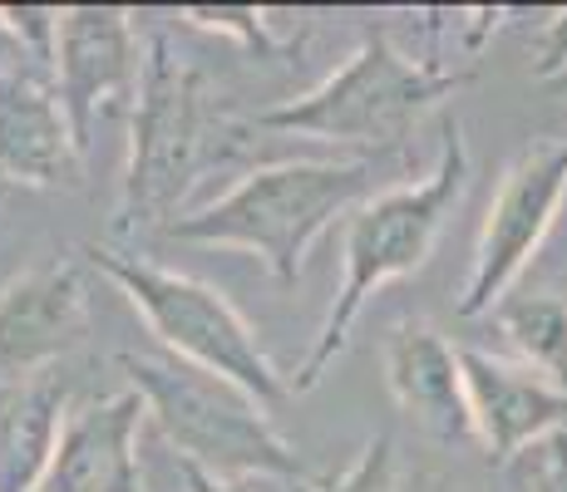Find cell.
<instances>
[{
    "label": "cell",
    "instance_id": "1",
    "mask_svg": "<svg viewBox=\"0 0 567 492\" xmlns=\"http://www.w3.org/2000/svg\"><path fill=\"white\" fill-rule=\"evenodd\" d=\"M464 192H468V138L460 124H444L440 163L430 168V178L390 192H370L365 202H355L346 212L341 286H336V301L326 311V325L316 335L311 355L301 359L297 375H287V394H311L331 375V365L351 345V331L370 305V295H380L390 281L414 276L434 257Z\"/></svg>",
    "mask_w": 567,
    "mask_h": 492
},
{
    "label": "cell",
    "instance_id": "2",
    "mask_svg": "<svg viewBox=\"0 0 567 492\" xmlns=\"http://www.w3.org/2000/svg\"><path fill=\"white\" fill-rule=\"evenodd\" d=\"M375 163L370 158H301V163H267L247 172L233 192L198 212H178L163 232L173 242L198 247H237L261 257V266L277 276V286H297L307 271L311 247L331 232L336 217L370 197Z\"/></svg>",
    "mask_w": 567,
    "mask_h": 492
},
{
    "label": "cell",
    "instance_id": "3",
    "mask_svg": "<svg viewBox=\"0 0 567 492\" xmlns=\"http://www.w3.org/2000/svg\"><path fill=\"white\" fill-rule=\"evenodd\" d=\"M134 144L118 192V232H154L178 217L198 178L217 158V134H227L223 104L203 70L173 54L168 35H148L138 64Z\"/></svg>",
    "mask_w": 567,
    "mask_h": 492
},
{
    "label": "cell",
    "instance_id": "4",
    "mask_svg": "<svg viewBox=\"0 0 567 492\" xmlns=\"http://www.w3.org/2000/svg\"><path fill=\"white\" fill-rule=\"evenodd\" d=\"M118 365L134 379L148 419L178 448V463H193L213 478H252V483L257 478H291V483L307 478L297 448L281 439L267 409L233 379L207 375L178 355H154V349H124Z\"/></svg>",
    "mask_w": 567,
    "mask_h": 492
},
{
    "label": "cell",
    "instance_id": "5",
    "mask_svg": "<svg viewBox=\"0 0 567 492\" xmlns=\"http://www.w3.org/2000/svg\"><path fill=\"white\" fill-rule=\"evenodd\" d=\"M468 74H450L440 64L410 60L390 45V35L370 30L361 50L326 74L316 90L287 98L277 108L252 114V128L267 134H297L316 144H351V148H395L430 108H440Z\"/></svg>",
    "mask_w": 567,
    "mask_h": 492
},
{
    "label": "cell",
    "instance_id": "6",
    "mask_svg": "<svg viewBox=\"0 0 567 492\" xmlns=\"http://www.w3.org/2000/svg\"><path fill=\"white\" fill-rule=\"evenodd\" d=\"M90 261L134 301V311L148 321V331L168 345V355L188 359V365L207 369V375L233 379L243 394H252L261 409L291 399L287 375L261 349L252 321L217 286H207L198 276H183V271L154 266L144 257L109 251V247H90Z\"/></svg>",
    "mask_w": 567,
    "mask_h": 492
},
{
    "label": "cell",
    "instance_id": "7",
    "mask_svg": "<svg viewBox=\"0 0 567 492\" xmlns=\"http://www.w3.org/2000/svg\"><path fill=\"white\" fill-rule=\"evenodd\" d=\"M563 202H567V134L533 144L504 172L494 202H488L484 227H478L460 315H484L504 295H514V281L528 271L533 251L548 242Z\"/></svg>",
    "mask_w": 567,
    "mask_h": 492
},
{
    "label": "cell",
    "instance_id": "8",
    "mask_svg": "<svg viewBox=\"0 0 567 492\" xmlns=\"http://www.w3.org/2000/svg\"><path fill=\"white\" fill-rule=\"evenodd\" d=\"M80 148L64 124L50 60L0 20V172L20 182H74Z\"/></svg>",
    "mask_w": 567,
    "mask_h": 492
},
{
    "label": "cell",
    "instance_id": "9",
    "mask_svg": "<svg viewBox=\"0 0 567 492\" xmlns=\"http://www.w3.org/2000/svg\"><path fill=\"white\" fill-rule=\"evenodd\" d=\"M138 64H144V50H138V30L128 10H114V6L60 10L50 74L64 108V124H70V138L80 153L90 148L100 104L138 84Z\"/></svg>",
    "mask_w": 567,
    "mask_h": 492
},
{
    "label": "cell",
    "instance_id": "10",
    "mask_svg": "<svg viewBox=\"0 0 567 492\" xmlns=\"http://www.w3.org/2000/svg\"><path fill=\"white\" fill-rule=\"evenodd\" d=\"M460 375L468 419H474V443L488 453V463H514L528 443L567 429V394L523 369L518 359L460 349Z\"/></svg>",
    "mask_w": 567,
    "mask_h": 492
},
{
    "label": "cell",
    "instance_id": "11",
    "mask_svg": "<svg viewBox=\"0 0 567 492\" xmlns=\"http://www.w3.org/2000/svg\"><path fill=\"white\" fill-rule=\"evenodd\" d=\"M90 325V295L74 266H40L0 295V385L45 375Z\"/></svg>",
    "mask_w": 567,
    "mask_h": 492
},
{
    "label": "cell",
    "instance_id": "12",
    "mask_svg": "<svg viewBox=\"0 0 567 492\" xmlns=\"http://www.w3.org/2000/svg\"><path fill=\"white\" fill-rule=\"evenodd\" d=\"M144 414L148 409L134 389L70 414L35 492H144L134 453Z\"/></svg>",
    "mask_w": 567,
    "mask_h": 492
},
{
    "label": "cell",
    "instance_id": "13",
    "mask_svg": "<svg viewBox=\"0 0 567 492\" xmlns=\"http://www.w3.org/2000/svg\"><path fill=\"white\" fill-rule=\"evenodd\" d=\"M385 385L400 414L414 419L434 443H474L460 349L444 341L430 321H400L385 335Z\"/></svg>",
    "mask_w": 567,
    "mask_h": 492
},
{
    "label": "cell",
    "instance_id": "14",
    "mask_svg": "<svg viewBox=\"0 0 567 492\" xmlns=\"http://www.w3.org/2000/svg\"><path fill=\"white\" fill-rule=\"evenodd\" d=\"M64 429V385L50 375L0 385V492H35Z\"/></svg>",
    "mask_w": 567,
    "mask_h": 492
},
{
    "label": "cell",
    "instance_id": "15",
    "mask_svg": "<svg viewBox=\"0 0 567 492\" xmlns=\"http://www.w3.org/2000/svg\"><path fill=\"white\" fill-rule=\"evenodd\" d=\"M494 321L523 369L567 394V291H518L494 305Z\"/></svg>",
    "mask_w": 567,
    "mask_h": 492
},
{
    "label": "cell",
    "instance_id": "16",
    "mask_svg": "<svg viewBox=\"0 0 567 492\" xmlns=\"http://www.w3.org/2000/svg\"><path fill=\"white\" fill-rule=\"evenodd\" d=\"M183 20L198 30H213V35L237 40V45L252 50L257 60H281V54L291 50L287 40H277V30L267 25V10H257V6H188Z\"/></svg>",
    "mask_w": 567,
    "mask_h": 492
},
{
    "label": "cell",
    "instance_id": "17",
    "mask_svg": "<svg viewBox=\"0 0 567 492\" xmlns=\"http://www.w3.org/2000/svg\"><path fill=\"white\" fill-rule=\"evenodd\" d=\"M297 492H400V458H395V439L375 433L365 439V448L355 453V463L336 478L321 483H301Z\"/></svg>",
    "mask_w": 567,
    "mask_h": 492
},
{
    "label": "cell",
    "instance_id": "18",
    "mask_svg": "<svg viewBox=\"0 0 567 492\" xmlns=\"http://www.w3.org/2000/svg\"><path fill=\"white\" fill-rule=\"evenodd\" d=\"M514 478L523 492H567V429L523 448L514 458Z\"/></svg>",
    "mask_w": 567,
    "mask_h": 492
},
{
    "label": "cell",
    "instance_id": "19",
    "mask_svg": "<svg viewBox=\"0 0 567 492\" xmlns=\"http://www.w3.org/2000/svg\"><path fill=\"white\" fill-rule=\"evenodd\" d=\"M563 70H567V10H558V15L548 20V30L538 35V60H533V74H538L543 84L558 80Z\"/></svg>",
    "mask_w": 567,
    "mask_h": 492
},
{
    "label": "cell",
    "instance_id": "20",
    "mask_svg": "<svg viewBox=\"0 0 567 492\" xmlns=\"http://www.w3.org/2000/svg\"><path fill=\"white\" fill-rule=\"evenodd\" d=\"M178 473H183V488L188 492H257L252 478H213L193 463H178Z\"/></svg>",
    "mask_w": 567,
    "mask_h": 492
},
{
    "label": "cell",
    "instance_id": "21",
    "mask_svg": "<svg viewBox=\"0 0 567 492\" xmlns=\"http://www.w3.org/2000/svg\"><path fill=\"white\" fill-rule=\"evenodd\" d=\"M548 90H553V94H558V98H563V104H567V70L558 74V80H548Z\"/></svg>",
    "mask_w": 567,
    "mask_h": 492
}]
</instances>
